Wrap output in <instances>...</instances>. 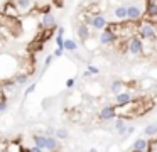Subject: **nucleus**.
<instances>
[{
	"instance_id": "14",
	"label": "nucleus",
	"mask_w": 157,
	"mask_h": 152,
	"mask_svg": "<svg viewBox=\"0 0 157 152\" xmlns=\"http://www.w3.org/2000/svg\"><path fill=\"white\" fill-rule=\"evenodd\" d=\"M59 147V139L56 135H48V142H46V150H56Z\"/></svg>"
},
{
	"instance_id": "24",
	"label": "nucleus",
	"mask_w": 157,
	"mask_h": 152,
	"mask_svg": "<svg viewBox=\"0 0 157 152\" xmlns=\"http://www.w3.org/2000/svg\"><path fill=\"white\" fill-rule=\"evenodd\" d=\"M56 56L54 54H51V56H48V58L44 59V69H48L49 66H51V63H52V59H54Z\"/></svg>"
},
{
	"instance_id": "19",
	"label": "nucleus",
	"mask_w": 157,
	"mask_h": 152,
	"mask_svg": "<svg viewBox=\"0 0 157 152\" xmlns=\"http://www.w3.org/2000/svg\"><path fill=\"white\" fill-rule=\"evenodd\" d=\"M56 137H58L59 140H66V139L70 137V132H68V128H64V127H59V128H56Z\"/></svg>"
},
{
	"instance_id": "3",
	"label": "nucleus",
	"mask_w": 157,
	"mask_h": 152,
	"mask_svg": "<svg viewBox=\"0 0 157 152\" xmlns=\"http://www.w3.org/2000/svg\"><path fill=\"white\" fill-rule=\"evenodd\" d=\"M144 17H145V12L137 4H132L127 7V20L128 22H140Z\"/></svg>"
},
{
	"instance_id": "2",
	"label": "nucleus",
	"mask_w": 157,
	"mask_h": 152,
	"mask_svg": "<svg viewBox=\"0 0 157 152\" xmlns=\"http://www.w3.org/2000/svg\"><path fill=\"white\" fill-rule=\"evenodd\" d=\"M117 39H118V32H117V25L115 24H108L100 34V44H103V46L117 42Z\"/></svg>"
},
{
	"instance_id": "11",
	"label": "nucleus",
	"mask_w": 157,
	"mask_h": 152,
	"mask_svg": "<svg viewBox=\"0 0 157 152\" xmlns=\"http://www.w3.org/2000/svg\"><path fill=\"white\" fill-rule=\"evenodd\" d=\"M132 150H149V140H147V139H144V137H139L137 139L135 142H134V144H132Z\"/></svg>"
},
{
	"instance_id": "16",
	"label": "nucleus",
	"mask_w": 157,
	"mask_h": 152,
	"mask_svg": "<svg viewBox=\"0 0 157 152\" xmlns=\"http://www.w3.org/2000/svg\"><path fill=\"white\" fill-rule=\"evenodd\" d=\"M78 36H80V39L83 41V42H86V39L90 37V29H88V24H81L80 27H78Z\"/></svg>"
},
{
	"instance_id": "17",
	"label": "nucleus",
	"mask_w": 157,
	"mask_h": 152,
	"mask_svg": "<svg viewBox=\"0 0 157 152\" xmlns=\"http://www.w3.org/2000/svg\"><path fill=\"white\" fill-rule=\"evenodd\" d=\"M113 14L118 20H127V5H118Z\"/></svg>"
},
{
	"instance_id": "30",
	"label": "nucleus",
	"mask_w": 157,
	"mask_h": 152,
	"mask_svg": "<svg viewBox=\"0 0 157 152\" xmlns=\"http://www.w3.org/2000/svg\"><path fill=\"white\" fill-rule=\"evenodd\" d=\"M134 132H135V127H128V128H127V135H125V137H128V135H132Z\"/></svg>"
},
{
	"instance_id": "5",
	"label": "nucleus",
	"mask_w": 157,
	"mask_h": 152,
	"mask_svg": "<svg viewBox=\"0 0 157 152\" xmlns=\"http://www.w3.org/2000/svg\"><path fill=\"white\" fill-rule=\"evenodd\" d=\"M98 118L102 120V122H110V120H115V118H117V107H113V105L103 107V108L100 110V113H98Z\"/></svg>"
},
{
	"instance_id": "25",
	"label": "nucleus",
	"mask_w": 157,
	"mask_h": 152,
	"mask_svg": "<svg viewBox=\"0 0 157 152\" xmlns=\"http://www.w3.org/2000/svg\"><path fill=\"white\" fill-rule=\"evenodd\" d=\"M74 85H76V80L74 78H70V80H66V88H74Z\"/></svg>"
},
{
	"instance_id": "21",
	"label": "nucleus",
	"mask_w": 157,
	"mask_h": 152,
	"mask_svg": "<svg viewBox=\"0 0 157 152\" xmlns=\"http://www.w3.org/2000/svg\"><path fill=\"white\" fill-rule=\"evenodd\" d=\"M15 4H17L19 10L27 12V10L30 9V0H15Z\"/></svg>"
},
{
	"instance_id": "31",
	"label": "nucleus",
	"mask_w": 157,
	"mask_h": 152,
	"mask_svg": "<svg viewBox=\"0 0 157 152\" xmlns=\"http://www.w3.org/2000/svg\"><path fill=\"white\" fill-rule=\"evenodd\" d=\"M42 14H51V5H46V7H42Z\"/></svg>"
},
{
	"instance_id": "27",
	"label": "nucleus",
	"mask_w": 157,
	"mask_h": 152,
	"mask_svg": "<svg viewBox=\"0 0 157 152\" xmlns=\"http://www.w3.org/2000/svg\"><path fill=\"white\" fill-rule=\"evenodd\" d=\"M88 69H90L93 74H100V68H96V66H93V64H88Z\"/></svg>"
},
{
	"instance_id": "12",
	"label": "nucleus",
	"mask_w": 157,
	"mask_h": 152,
	"mask_svg": "<svg viewBox=\"0 0 157 152\" xmlns=\"http://www.w3.org/2000/svg\"><path fill=\"white\" fill-rule=\"evenodd\" d=\"M42 27L44 29H54L56 27V20L52 14H42Z\"/></svg>"
},
{
	"instance_id": "6",
	"label": "nucleus",
	"mask_w": 157,
	"mask_h": 152,
	"mask_svg": "<svg viewBox=\"0 0 157 152\" xmlns=\"http://www.w3.org/2000/svg\"><path fill=\"white\" fill-rule=\"evenodd\" d=\"M112 122H113V128L118 132V135L125 137V135H127V128H128V125H127V118H125V117H118V118L112 120Z\"/></svg>"
},
{
	"instance_id": "28",
	"label": "nucleus",
	"mask_w": 157,
	"mask_h": 152,
	"mask_svg": "<svg viewBox=\"0 0 157 152\" xmlns=\"http://www.w3.org/2000/svg\"><path fill=\"white\" fill-rule=\"evenodd\" d=\"M34 90H36V83H32V85H30V86H29V88H27V90H26V93H24V95H26V96H27V95H30V93H32Z\"/></svg>"
},
{
	"instance_id": "23",
	"label": "nucleus",
	"mask_w": 157,
	"mask_h": 152,
	"mask_svg": "<svg viewBox=\"0 0 157 152\" xmlns=\"http://www.w3.org/2000/svg\"><path fill=\"white\" fill-rule=\"evenodd\" d=\"M7 108H9V101H7V98H2V100H0V113H4Z\"/></svg>"
},
{
	"instance_id": "20",
	"label": "nucleus",
	"mask_w": 157,
	"mask_h": 152,
	"mask_svg": "<svg viewBox=\"0 0 157 152\" xmlns=\"http://www.w3.org/2000/svg\"><path fill=\"white\" fill-rule=\"evenodd\" d=\"M14 80L17 81V85H26L29 81V74L27 73H19V74H14Z\"/></svg>"
},
{
	"instance_id": "1",
	"label": "nucleus",
	"mask_w": 157,
	"mask_h": 152,
	"mask_svg": "<svg viewBox=\"0 0 157 152\" xmlns=\"http://www.w3.org/2000/svg\"><path fill=\"white\" fill-rule=\"evenodd\" d=\"M137 36L142 39H155L157 37V25L150 20H140L137 25Z\"/></svg>"
},
{
	"instance_id": "8",
	"label": "nucleus",
	"mask_w": 157,
	"mask_h": 152,
	"mask_svg": "<svg viewBox=\"0 0 157 152\" xmlns=\"http://www.w3.org/2000/svg\"><path fill=\"white\" fill-rule=\"evenodd\" d=\"M145 17H157V0H145Z\"/></svg>"
},
{
	"instance_id": "32",
	"label": "nucleus",
	"mask_w": 157,
	"mask_h": 152,
	"mask_svg": "<svg viewBox=\"0 0 157 152\" xmlns=\"http://www.w3.org/2000/svg\"><path fill=\"white\" fill-rule=\"evenodd\" d=\"M83 76H84V78H90V76H93V73L90 71V69H86V71L83 73Z\"/></svg>"
},
{
	"instance_id": "22",
	"label": "nucleus",
	"mask_w": 157,
	"mask_h": 152,
	"mask_svg": "<svg viewBox=\"0 0 157 152\" xmlns=\"http://www.w3.org/2000/svg\"><path fill=\"white\" fill-rule=\"evenodd\" d=\"M64 47H66V51H71V52H74V51L78 49V44L74 42L73 39H64Z\"/></svg>"
},
{
	"instance_id": "13",
	"label": "nucleus",
	"mask_w": 157,
	"mask_h": 152,
	"mask_svg": "<svg viewBox=\"0 0 157 152\" xmlns=\"http://www.w3.org/2000/svg\"><path fill=\"white\" fill-rule=\"evenodd\" d=\"M32 140H34L36 145H39V147H42L44 150H46V142H48V135L46 134H34Z\"/></svg>"
},
{
	"instance_id": "7",
	"label": "nucleus",
	"mask_w": 157,
	"mask_h": 152,
	"mask_svg": "<svg viewBox=\"0 0 157 152\" xmlns=\"http://www.w3.org/2000/svg\"><path fill=\"white\" fill-rule=\"evenodd\" d=\"M19 7H17V4L15 2H12V0H9L7 4H5V7H4V14H5V17L7 19H14L15 15L19 14Z\"/></svg>"
},
{
	"instance_id": "18",
	"label": "nucleus",
	"mask_w": 157,
	"mask_h": 152,
	"mask_svg": "<svg viewBox=\"0 0 157 152\" xmlns=\"http://www.w3.org/2000/svg\"><path fill=\"white\" fill-rule=\"evenodd\" d=\"M122 88H123V81H120V80L112 81V85H110V90H112V93H113V95L122 93Z\"/></svg>"
},
{
	"instance_id": "15",
	"label": "nucleus",
	"mask_w": 157,
	"mask_h": 152,
	"mask_svg": "<svg viewBox=\"0 0 157 152\" xmlns=\"http://www.w3.org/2000/svg\"><path fill=\"white\" fill-rule=\"evenodd\" d=\"M144 135L145 137H155L157 139V123H149L147 127H144Z\"/></svg>"
},
{
	"instance_id": "29",
	"label": "nucleus",
	"mask_w": 157,
	"mask_h": 152,
	"mask_svg": "<svg viewBox=\"0 0 157 152\" xmlns=\"http://www.w3.org/2000/svg\"><path fill=\"white\" fill-rule=\"evenodd\" d=\"M62 54H64V49H59V47H56V51H54V56H56V58H61Z\"/></svg>"
},
{
	"instance_id": "4",
	"label": "nucleus",
	"mask_w": 157,
	"mask_h": 152,
	"mask_svg": "<svg viewBox=\"0 0 157 152\" xmlns=\"http://www.w3.org/2000/svg\"><path fill=\"white\" fill-rule=\"evenodd\" d=\"M142 37H139V36H134L130 41H128V46H127V49H128V52H130L132 56H139V54H142L144 52V42H142Z\"/></svg>"
},
{
	"instance_id": "9",
	"label": "nucleus",
	"mask_w": 157,
	"mask_h": 152,
	"mask_svg": "<svg viewBox=\"0 0 157 152\" xmlns=\"http://www.w3.org/2000/svg\"><path fill=\"white\" fill-rule=\"evenodd\" d=\"M108 25V20L105 19V15H93V20H91V27L96 31H103Z\"/></svg>"
},
{
	"instance_id": "10",
	"label": "nucleus",
	"mask_w": 157,
	"mask_h": 152,
	"mask_svg": "<svg viewBox=\"0 0 157 152\" xmlns=\"http://www.w3.org/2000/svg\"><path fill=\"white\" fill-rule=\"evenodd\" d=\"M115 101H117L118 107L128 105V103H132V95L128 93V91H122V93L115 95Z\"/></svg>"
},
{
	"instance_id": "26",
	"label": "nucleus",
	"mask_w": 157,
	"mask_h": 152,
	"mask_svg": "<svg viewBox=\"0 0 157 152\" xmlns=\"http://www.w3.org/2000/svg\"><path fill=\"white\" fill-rule=\"evenodd\" d=\"M44 134H46V135H56V128H52V127H46Z\"/></svg>"
}]
</instances>
